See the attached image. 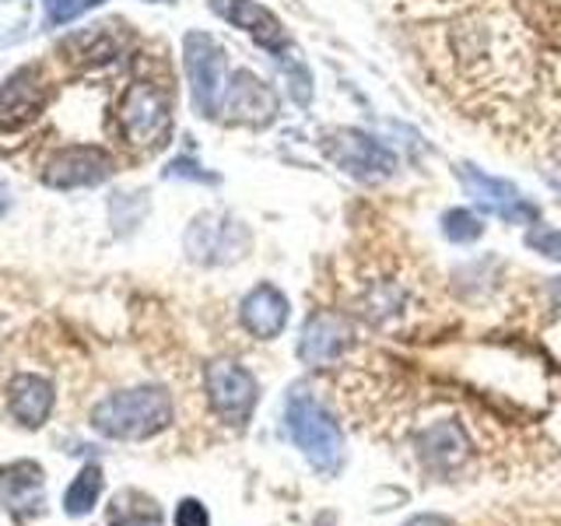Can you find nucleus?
Wrapping results in <instances>:
<instances>
[{
  "label": "nucleus",
  "mask_w": 561,
  "mask_h": 526,
  "mask_svg": "<svg viewBox=\"0 0 561 526\" xmlns=\"http://www.w3.org/2000/svg\"><path fill=\"white\" fill-rule=\"evenodd\" d=\"M172 425V397L165 386H134L99 400L92 408V428L119 443H140Z\"/></svg>",
  "instance_id": "nucleus-1"
},
{
  "label": "nucleus",
  "mask_w": 561,
  "mask_h": 526,
  "mask_svg": "<svg viewBox=\"0 0 561 526\" xmlns=\"http://www.w3.org/2000/svg\"><path fill=\"white\" fill-rule=\"evenodd\" d=\"M285 432L312 470L337 473L344 464V435L333 414L309 393V386H291L285 397Z\"/></svg>",
  "instance_id": "nucleus-2"
},
{
  "label": "nucleus",
  "mask_w": 561,
  "mask_h": 526,
  "mask_svg": "<svg viewBox=\"0 0 561 526\" xmlns=\"http://www.w3.org/2000/svg\"><path fill=\"white\" fill-rule=\"evenodd\" d=\"M119 130L134 148H162L172 134V99L151 81H134L119 99Z\"/></svg>",
  "instance_id": "nucleus-3"
},
{
  "label": "nucleus",
  "mask_w": 561,
  "mask_h": 526,
  "mask_svg": "<svg viewBox=\"0 0 561 526\" xmlns=\"http://www.w3.org/2000/svg\"><path fill=\"white\" fill-rule=\"evenodd\" d=\"M183 64H186V78H190L193 110L207 119H215L221 113V99H225V84H228L225 46L207 32H186Z\"/></svg>",
  "instance_id": "nucleus-4"
},
{
  "label": "nucleus",
  "mask_w": 561,
  "mask_h": 526,
  "mask_svg": "<svg viewBox=\"0 0 561 526\" xmlns=\"http://www.w3.org/2000/svg\"><path fill=\"white\" fill-rule=\"evenodd\" d=\"M204 390L207 403L225 425L245 428V421L253 418V408L260 400V386L250 368H242L232 358H215L204 368Z\"/></svg>",
  "instance_id": "nucleus-5"
},
{
  "label": "nucleus",
  "mask_w": 561,
  "mask_h": 526,
  "mask_svg": "<svg viewBox=\"0 0 561 526\" xmlns=\"http://www.w3.org/2000/svg\"><path fill=\"white\" fill-rule=\"evenodd\" d=\"M183 242H186V256L193 263L225 267V263H236L250 253V228L232 215L207 210V215H197L190 221Z\"/></svg>",
  "instance_id": "nucleus-6"
},
{
  "label": "nucleus",
  "mask_w": 561,
  "mask_h": 526,
  "mask_svg": "<svg viewBox=\"0 0 561 526\" xmlns=\"http://www.w3.org/2000/svg\"><path fill=\"white\" fill-rule=\"evenodd\" d=\"M323 151L337 169L355 175L362 183H382L397 172V155L379 145L376 137L365 130L344 127V130H327L323 134Z\"/></svg>",
  "instance_id": "nucleus-7"
},
{
  "label": "nucleus",
  "mask_w": 561,
  "mask_h": 526,
  "mask_svg": "<svg viewBox=\"0 0 561 526\" xmlns=\"http://www.w3.org/2000/svg\"><path fill=\"white\" fill-rule=\"evenodd\" d=\"M456 175H460L467 197L478 207H484L488 215H499L508 225H537L540 221V207L526 201L513 183L495 180V175H488L473 165H460Z\"/></svg>",
  "instance_id": "nucleus-8"
},
{
  "label": "nucleus",
  "mask_w": 561,
  "mask_h": 526,
  "mask_svg": "<svg viewBox=\"0 0 561 526\" xmlns=\"http://www.w3.org/2000/svg\"><path fill=\"white\" fill-rule=\"evenodd\" d=\"M280 99L274 88L256 78L253 70H232V78L225 84V99H221V113L232 123H245V127H267L277 119Z\"/></svg>",
  "instance_id": "nucleus-9"
},
{
  "label": "nucleus",
  "mask_w": 561,
  "mask_h": 526,
  "mask_svg": "<svg viewBox=\"0 0 561 526\" xmlns=\"http://www.w3.org/2000/svg\"><path fill=\"white\" fill-rule=\"evenodd\" d=\"M113 172V155L95 145H75L57 151L43 169V180L53 190H78V186H95Z\"/></svg>",
  "instance_id": "nucleus-10"
},
{
  "label": "nucleus",
  "mask_w": 561,
  "mask_h": 526,
  "mask_svg": "<svg viewBox=\"0 0 561 526\" xmlns=\"http://www.w3.org/2000/svg\"><path fill=\"white\" fill-rule=\"evenodd\" d=\"M0 505L18 523L35 519L46 508V473L35 460H14L0 467Z\"/></svg>",
  "instance_id": "nucleus-11"
},
{
  "label": "nucleus",
  "mask_w": 561,
  "mask_h": 526,
  "mask_svg": "<svg viewBox=\"0 0 561 526\" xmlns=\"http://www.w3.org/2000/svg\"><path fill=\"white\" fill-rule=\"evenodd\" d=\"M347 347H351V323L341 312L323 309L306 320L302 338H298V358L309 368H327L337 365Z\"/></svg>",
  "instance_id": "nucleus-12"
},
{
  "label": "nucleus",
  "mask_w": 561,
  "mask_h": 526,
  "mask_svg": "<svg viewBox=\"0 0 561 526\" xmlns=\"http://www.w3.org/2000/svg\"><path fill=\"white\" fill-rule=\"evenodd\" d=\"M207 4L218 18H225L228 25L242 28L245 35H253V43L263 46L267 53H274V57H285L288 53L285 25H280V18L263 8L260 0H207Z\"/></svg>",
  "instance_id": "nucleus-13"
},
{
  "label": "nucleus",
  "mask_w": 561,
  "mask_h": 526,
  "mask_svg": "<svg viewBox=\"0 0 561 526\" xmlns=\"http://www.w3.org/2000/svg\"><path fill=\"white\" fill-rule=\"evenodd\" d=\"M46 81L35 67H22L0 84V130H22L43 113Z\"/></svg>",
  "instance_id": "nucleus-14"
},
{
  "label": "nucleus",
  "mask_w": 561,
  "mask_h": 526,
  "mask_svg": "<svg viewBox=\"0 0 561 526\" xmlns=\"http://www.w3.org/2000/svg\"><path fill=\"white\" fill-rule=\"evenodd\" d=\"M288 312H291V302H288V295L280 291L277 285H256L250 295L242 298V306H239V320L242 327L253 333V338L260 341H274L285 333L288 327Z\"/></svg>",
  "instance_id": "nucleus-15"
},
{
  "label": "nucleus",
  "mask_w": 561,
  "mask_h": 526,
  "mask_svg": "<svg viewBox=\"0 0 561 526\" xmlns=\"http://www.w3.org/2000/svg\"><path fill=\"white\" fill-rule=\"evenodd\" d=\"M53 403H57V390H53V382L43 376L22 373L8 382V408L18 418V425L43 428L53 414Z\"/></svg>",
  "instance_id": "nucleus-16"
},
{
  "label": "nucleus",
  "mask_w": 561,
  "mask_h": 526,
  "mask_svg": "<svg viewBox=\"0 0 561 526\" xmlns=\"http://www.w3.org/2000/svg\"><path fill=\"white\" fill-rule=\"evenodd\" d=\"M417 456L428 470H456L470 456V438L456 421H438L428 432L417 435Z\"/></svg>",
  "instance_id": "nucleus-17"
},
{
  "label": "nucleus",
  "mask_w": 561,
  "mask_h": 526,
  "mask_svg": "<svg viewBox=\"0 0 561 526\" xmlns=\"http://www.w3.org/2000/svg\"><path fill=\"white\" fill-rule=\"evenodd\" d=\"M105 523L110 526H162V505H158L151 495L137 488H123L113 495L110 508H105Z\"/></svg>",
  "instance_id": "nucleus-18"
},
{
  "label": "nucleus",
  "mask_w": 561,
  "mask_h": 526,
  "mask_svg": "<svg viewBox=\"0 0 561 526\" xmlns=\"http://www.w3.org/2000/svg\"><path fill=\"white\" fill-rule=\"evenodd\" d=\"M102 467L99 464H84L78 470V478L70 481L67 495H64V513L67 516H88L95 508L99 495H102Z\"/></svg>",
  "instance_id": "nucleus-19"
},
{
  "label": "nucleus",
  "mask_w": 561,
  "mask_h": 526,
  "mask_svg": "<svg viewBox=\"0 0 561 526\" xmlns=\"http://www.w3.org/2000/svg\"><path fill=\"white\" fill-rule=\"evenodd\" d=\"M443 236L456 245H467V242H478L484 236V221L473 215L467 207H449L443 215Z\"/></svg>",
  "instance_id": "nucleus-20"
},
{
  "label": "nucleus",
  "mask_w": 561,
  "mask_h": 526,
  "mask_svg": "<svg viewBox=\"0 0 561 526\" xmlns=\"http://www.w3.org/2000/svg\"><path fill=\"white\" fill-rule=\"evenodd\" d=\"M526 245H530L534 253L548 256V260H561V228L537 221L530 232H526Z\"/></svg>",
  "instance_id": "nucleus-21"
},
{
  "label": "nucleus",
  "mask_w": 561,
  "mask_h": 526,
  "mask_svg": "<svg viewBox=\"0 0 561 526\" xmlns=\"http://www.w3.org/2000/svg\"><path fill=\"white\" fill-rule=\"evenodd\" d=\"M102 0H46V22L49 25H67L88 8H99Z\"/></svg>",
  "instance_id": "nucleus-22"
},
{
  "label": "nucleus",
  "mask_w": 561,
  "mask_h": 526,
  "mask_svg": "<svg viewBox=\"0 0 561 526\" xmlns=\"http://www.w3.org/2000/svg\"><path fill=\"white\" fill-rule=\"evenodd\" d=\"M172 523L175 526H210V513L201 499H183L180 505H175Z\"/></svg>",
  "instance_id": "nucleus-23"
},
{
  "label": "nucleus",
  "mask_w": 561,
  "mask_h": 526,
  "mask_svg": "<svg viewBox=\"0 0 561 526\" xmlns=\"http://www.w3.org/2000/svg\"><path fill=\"white\" fill-rule=\"evenodd\" d=\"M288 92L298 105H309L312 99V88H309V70L302 64H295L291 67V75H288Z\"/></svg>",
  "instance_id": "nucleus-24"
},
{
  "label": "nucleus",
  "mask_w": 561,
  "mask_h": 526,
  "mask_svg": "<svg viewBox=\"0 0 561 526\" xmlns=\"http://www.w3.org/2000/svg\"><path fill=\"white\" fill-rule=\"evenodd\" d=\"M165 175H186V180H207V183H215V175L201 172V165L186 162V158H180V162H172V165L165 169Z\"/></svg>",
  "instance_id": "nucleus-25"
},
{
  "label": "nucleus",
  "mask_w": 561,
  "mask_h": 526,
  "mask_svg": "<svg viewBox=\"0 0 561 526\" xmlns=\"http://www.w3.org/2000/svg\"><path fill=\"white\" fill-rule=\"evenodd\" d=\"M403 526H453L446 516H414V519H408Z\"/></svg>",
  "instance_id": "nucleus-26"
},
{
  "label": "nucleus",
  "mask_w": 561,
  "mask_h": 526,
  "mask_svg": "<svg viewBox=\"0 0 561 526\" xmlns=\"http://www.w3.org/2000/svg\"><path fill=\"white\" fill-rule=\"evenodd\" d=\"M11 210V190H8V183H0V218H4Z\"/></svg>",
  "instance_id": "nucleus-27"
},
{
  "label": "nucleus",
  "mask_w": 561,
  "mask_h": 526,
  "mask_svg": "<svg viewBox=\"0 0 561 526\" xmlns=\"http://www.w3.org/2000/svg\"><path fill=\"white\" fill-rule=\"evenodd\" d=\"M548 295H551V302H554V309H561V277H554V281H551V288H548Z\"/></svg>",
  "instance_id": "nucleus-28"
}]
</instances>
